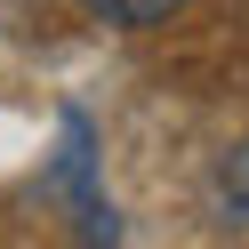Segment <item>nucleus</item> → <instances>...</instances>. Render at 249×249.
Listing matches in <instances>:
<instances>
[{"instance_id": "obj_1", "label": "nucleus", "mask_w": 249, "mask_h": 249, "mask_svg": "<svg viewBox=\"0 0 249 249\" xmlns=\"http://www.w3.org/2000/svg\"><path fill=\"white\" fill-rule=\"evenodd\" d=\"M217 193H225V209L249 225V145H233V153H225V169H217Z\"/></svg>"}, {"instance_id": "obj_2", "label": "nucleus", "mask_w": 249, "mask_h": 249, "mask_svg": "<svg viewBox=\"0 0 249 249\" xmlns=\"http://www.w3.org/2000/svg\"><path fill=\"white\" fill-rule=\"evenodd\" d=\"M105 24H161L169 8H185V0H89Z\"/></svg>"}]
</instances>
